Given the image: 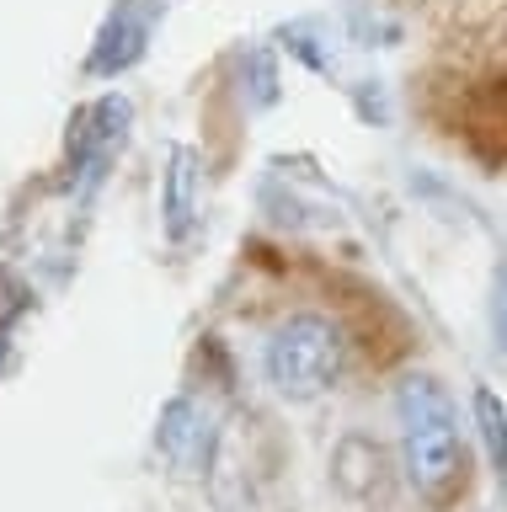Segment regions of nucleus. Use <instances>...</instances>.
<instances>
[{"label":"nucleus","instance_id":"20e7f679","mask_svg":"<svg viewBox=\"0 0 507 512\" xmlns=\"http://www.w3.org/2000/svg\"><path fill=\"white\" fill-rule=\"evenodd\" d=\"M475 416H481V432H486V448L497 459V470H507V411L491 390H475Z\"/></svg>","mask_w":507,"mask_h":512},{"label":"nucleus","instance_id":"f257e3e1","mask_svg":"<svg viewBox=\"0 0 507 512\" xmlns=\"http://www.w3.org/2000/svg\"><path fill=\"white\" fill-rule=\"evenodd\" d=\"M395 416H401V448H406V475L422 496H443L465 470L459 448V416L449 390L433 374H411L395 390Z\"/></svg>","mask_w":507,"mask_h":512},{"label":"nucleus","instance_id":"f03ea898","mask_svg":"<svg viewBox=\"0 0 507 512\" xmlns=\"http://www.w3.org/2000/svg\"><path fill=\"white\" fill-rule=\"evenodd\" d=\"M262 368H267V384H273L278 395L315 400L331 379H337L342 342H337V331H331V320H321V315H289L273 331V342H267Z\"/></svg>","mask_w":507,"mask_h":512},{"label":"nucleus","instance_id":"7ed1b4c3","mask_svg":"<svg viewBox=\"0 0 507 512\" xmlns=\"http://www.w3.org/2000/svg\"><path fill=\"white\" fill-rule=\"evenodd\" d=\"M166 214H171V235H182L187 214H193V155H177L171 160V176H166Z\"/></svg>","mask_w":507,"mask_h":512},{"label":"nucleus","instance_id":"39448f33","mask_svg":"<svg viewBox=\"0 0 507 512\" xmlns=\"http://www.w3.org/2000/svg\"><path fill=\"white\" fill-rule=\"evenodd\" d=\"M497 331H502V342H507V310L497 315Z\"/></svg>","mask_w":507,"mask_h":512}]
</instances>
